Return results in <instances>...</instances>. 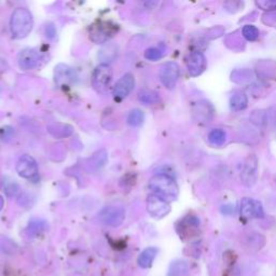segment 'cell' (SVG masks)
<instances>
[{"mask_svg":"<svg viewBox=\"0 0 276 276\" xmlns=\"http://www.w3.org/2000/svg\"><path fill=\"white\" fill-rule=\"evenodd\" d=\"M208 140L215 146H222L226 140V134L221 128H215L208 134Z\"/></svg>","mask_w":276,"mask_h":276,"instance_id":"obj_21","label":"cell"},{"mask_svg":"<svg viewBox=\"0 0 276 276\" xmlns=\"http://www.w3.org/2000/svg\"><path fill=\"white\" fill-rule=\"evenodd\" d=\"M149 188L153 194L160 196L166 202L175 201L178 198L179 189L176 181L165 174H158L153 176L149 181Z\"/></svg>","mask_w":276,"mask_h":276,"instance_id":"obj_1","label":"cell"},{"mask_svg":"<svg viewBox=\"0 0 276 276\" xmlns=\"http://www.w3.org/2000/svg\"><path fill=\"white\" fill-rule=\"evenodd\" d=\"M157 254H158V249L156 247L146 248L138 257L137 259L138 266L143 269H149L152 266L153 260H155Z\"/></svg>","mask_w":276,"mask_h":276,"instance_id":"obj_16","label":"cell"},{"mask_svg":"<svg viewBox=\"0 0 276 276\" xmlns=\"http://www.w3.org/2000/svg\"><path fill=\"white\" fill-rule=\"evenodd\" d=\"M221 212L225 215H230L232 213H234V207H232V206H222L221 208Z\"/></svg>","mask_w":276,"mask_h":276,"instance_id":"obj_27","label":"cell"},{"mask_svg":"<svg viewBox=\"0 0 276 276\" xmlns=\"http://www.w3.org/2000/svg\"><path fill=\"white\" fill-rule=\"evenodd\" d=\"M16 171L21 177L32 181H37L39 178V168L36 160L28 155L22 156L16 163Z\"/></svg>","mask_w":276,"mask_h":276,"instance_id":"obj_3","label":"cell"},{"mask_svg":"<svg viewBox=\"0 0 276 276\" xmlns=\"http://www.w3.org/2000/svg\"><path fill=\"white\" fill-rule=\"evenodd\" d=\"M248 105V98L243 92H235L230 98V106L235 111L244 110Z\"/></svg>","mask_w":276,"mask_h":276,"instance_id":"obj_17","label":"cell"},{"mask_svg":"<svg viewBox=\"0 0 276 276\" xmlns=\"http://www.w3.org/2000/svg\"><path fill=\"white\" fill-rule=\"evenodd\" d=\"M179 73H180V69L178 64L175 62H168V63H165L161 67L160 75H159V77H160V80L164 87L171 90L175 88L177 81H178Z\"/></svg>","mask_w":276,"mask_h":276,"instance_id":"obj_6","label":"cell"},{"mask_svg":"<svg viewBox=\"0 0 276 276\" xmlns=\"http://www.w3.org/2000/svg\"><path fill=\"white\" fill-rule=\"evenodd\" d=\"M257 176H258V160L256 156L253 155L249 156L245 161L241 177L245 186L251 187L255 185Z\"/></svg>","mask_w":276,"mask_h":276,"instance_id":"obj_9","label":"cell"},{"mask_svg":"<svg viewBox=\"0 0 276 276\" xmlns=\"http://www.w3.org/2000/svg\"><path fill=\"white\" fill-rule=\"evenodd\" d=\"M138 100L140 103L145 104V105H153V104L160 102V96L155 91L144 90L139 92Z\"/></svg>","mask_w":276,"mask_h":276,"instance_id":"obj_18","label":"cell"},{"mask_svg":"<svg viewBox=\"0 0 276 276\" xmlns=\"http://www.w3.org/2000/svg\"><path fill=\"white\" fill-rule=\"evenodd\" d=\"M145 115L140 109H133L127 115V123L132 126H138L144 122Z\"/></svg>","mask_w":276,"mask_h":276,"instance_id":"obj_22","label":"cell"},{"mask_svg":"<svg viewBox=\"0 0 276 276\" xmlns=\"http://www.w3.org/2000/svg\"><path fill=\"white\" fill-rule=\"evenodd\" d=\"M188 263L185 261H175L170 265L168 275L169 276H185L188 273Z\"/></svg>","mask_w":276,"mask_h":276,"instance_id":"obj_19","label":"cell"},{"mask_svg":"<svg viewBox=\"0 0 276 276\" xmlns=\"http://www.w3.org/2000/svg\"><path fill=\"white\" fill-rule=\"evenodd\" d=\"M196 120L203 123H210L214 118V108L208 102H200L195 105L193 110Z\"/></svg>","mask_w":276,"mask_h":276,"instance_id":"obj_15","label":"cell"},{"mask_svg":"<svg viewBox=\"0 0 276 276\" xmlns=\"http://www.w3.org/2000/svg\"><path fill=\"white\" fill-rule=\"evenodd\" d=\"M243 37L248 41H255L259 37V29L254 25H245L242 29Z\"/></svg>","mask_w":276,"mask_h":276,"instance_id":"obj_23","label":"cell"},{"mask_svg":"<svg viewBox=\"0 0 276 276\" xmlns=\"http://www.w3.org/2000/svg\"><path fill=\"white\" fill-rule=\"evenodd\" d=\"M241 215L246 219H253L262 218L265 216V213H263V207L259 201L245 198L241 201Z\"/></svg>","mask_w":276,"mask_h":276,"instance_id":"obj_10","label":"cell"},{"mask_svg":"<svg viewBox=\"0 0 276 276\" xmlns=\"http://www.w3.org/2000/svg\"><path fill=\"white\" fill-rule=\"evenodd\" d=\"M134 87H135V79L133 75H131V73H126V75L121 77L118 80V82L115 83L113 88V95L115 98L122 100V98L126 97L131 93Z\"/></svg>","mask_w":276,"mask_h":276,"instance_id":"obj_12","label":"cell"},{"mask_svg":"<svg viewBox=\"0 0 276 276\" xmlns=\"http://www.w3.org/2000/svg\"><path fill=\"white\" fill-rule=\"evenodd\" d=\"M100 221L105 225L119 226L125 219V211L121 206H106L98 214Z\"/></svg>","mask_w":276,"mask_h":276,"instance_id":"obj_4","label":"cell"},{"mask_svg":"<svg viewBox=\"0 0 276 276\" xmlns=\"http://www.w3.org/2000/svg\"><path fill=\"white\" fill-rule=\"evenodd\" d=\"M256 4L265 11L276 10V1H272V0H262V1H257Z\"/></svg>","mask_w":276,"mask_h":276,"instance_id":"obj_25","label":"cell"},{"mask_svg":"<svg viewBox=\"0 0 276 276\" xmlns=\"http://www.w3.org/2000/svg\"><path fill=\"white\" fill-rule=\"evenodd\" d=\"M107 163V152L105 150L98 151L90 160V167L94 170L101 169Z\"/></svg>","mask_w":276,"mask_h":276,"instance_id":"obj_20","label":"cell"},{"mask_svg":"<svg viewBox=\"0 0 276 276\" xmlns=\"http://www.w3.org/2000/svg\"><path fill=\"white\" fill-rule=\"evenodd\" d=\"M34 18L30 11L26 8H17L11 16L10 28L11 34L15 39H23L32 32Z\"/></svg>","mask_w":276,"mask_h":276,"instance_id":"obj_2","label":"cell"},{"mask_svg":"<svg viewBox=\"0 0 276 276\" xmlns=\"http://www.w3.org/2000/svg\"><path fill=\"white\" fill-rule=\"evenodd\" d=\"M188 71L192 77H198L206 68V58L200 51H193L187 58Z\"/></svg>","mask_w":276,"mask_h":276,"instance_id":"obj_11","label":"cell"},{"mask_svg":"<svg viewBox=\"0 0 276 276\" xmlns=\"http://www.w3.org/2000/svg\"><path fill=\"white\" fill-rule=\"evenodd\" d=\"M164 52L159 48H150L145 52V57L148 60H158L162 58Z\"/></svg>","mask_w":276,"mask_h":276,"instance_id":"obj_24","label":"cell"},{"mask_svg":"<svg viewBox=\"0 0 276 276\" xmlns=\"http://www.w3.org/2000/svg\"><path fill=\"white\" fill-rule=\"evenodd\" d=\"M147 211L153 218L161 219L169 214L170 205L168 202L161 199L160 196L151 194L147 200Z\"/></svg>","mask_w":276,"mask_h":276,"instance_id":"obj_7","label":"cell"},{"mask_svg":"<svg viewBox=\"0 0 276 276\" xmlns=\"http://www.w3.org/2000/svg\"><path fill=\"white\" fill-rule=\"evenodd\" d=\"M112 69L108 64L98 65L93 72V87L98 92L106 91L112 81Z\"/></svg>","mask_w":276,"mask_h":276,"instance_id":"obj_5","label":"cell"},{"mask_svg":"<svg viewBox=\"0 0 276 276\" xmlns=\"http://www.w3.org/2000/svg\"><path fill=\"white\" fill-rule=\"evenodd\" d=\"M113 26H110L108 23H101L98 26H94L91 32L92 39L95 42H98V44H103V42L107 41L110 37L113 36L115 32Z\"/></svg>","mask_w":276,"mask_h":276,"instance_id":"obj_14","label":"cell"},{"mask_svg":"<svg viewBox=\"0 0 276 276\" xmlns=\"http://www.w3.org/2000/svg\"><path fill=\"white\" fill-rule=\"evenodd\" d=\"M46 36L48 38L53 39L55 36H56V29L53 25H47L46 26Z\"/></svg>","mask_w":276,"mask_h":276,"instance_id":"obj_26","label":"cell"},{"mask_svg":"<svg viewBox=\"0 0 276 276\" xmlns=\"http://www.w3.org/2000/svg\"><path fill=\"white\" fill-rule=\"evenodd\" d=\"M40 62V53L33 48H26L17 55V63L23 70L36 68Z\"/></svg>","mask_w":276,"mask_h":276,"instance_id":"obj_8","label":"cell"},{"mask_svg":"<svg viewBox=\"0 0 276 276\" xmlns=\"http://www.w3.org/2000/svg\"><path fill=\"white\" fill-rule=\"evenodd\" d=\"M76 78L77 76L75 71L67 65L60 64L55 68V81H56V83L60 85V87H64V85L75 82Z\"/></svg>","mask_w":276,"mask_h":276,"instance_id":"obj_13","label":"cell"}]
</instances>
